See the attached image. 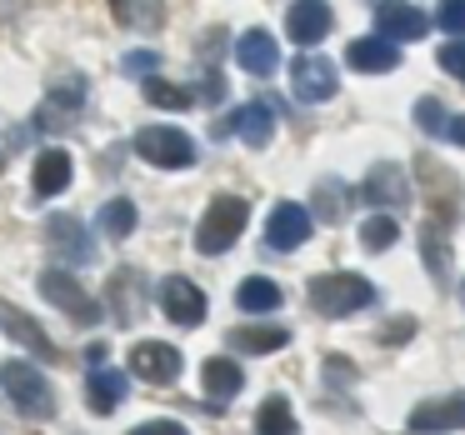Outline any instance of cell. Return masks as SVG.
<instances>
[{
	"label": "cell",
	"instance_id": "obj_11",
	"mask_svg": "<svg viewBox=\"0 0 465 435\" xmlns=\"http://www.w3.org/2000/svg\"><path fill=\"white\" fill-rule=\"evenodd\" d=\"M331 25H335V15L325 0H295L291 11H285V35L295 45H321L331 35Z\"/></svg>",
	"mask_w": 465,
	"mask_h": 435
},
{
	"label": "cell",
	"instance_id": "obj_18",
	"mask_svg": "<svg viewBox=\"0 0 465 435\" xmlns=\"http://www.w3.org/2000/svg\"><path fill=\"white\" fill-rule=\"evenodd\" d=\"M71 175H75V161H71V151H61V145H51V151H41V155H35L31 185H35V195H61L65 185H71Z\"/></svg>",
	"mask_w": 465,
	"mask_h": 435
},
{
	"label": "cell",
	"instance_id": "obj_10",
	"mask_svg": "<svg viewBox=\"0 0 465 435\" xmlns=\"http://www.w3.org/2000/svg\"><path fill=\"white\" fill-rule=\"evenodd\" d=\"M181 351L175 345H165V341H141V345H131V371L141 375L145 385H171L175 375H181Z\"/></svg>",
	"mask_w": 465,
	"mask_h": 435
},
{
	"label": "cell",
	"instance_id": "obj_24",
	"mask_svg": "<svg viewBox=\"0 0 465 435\" xmlns=\"http://www.w3.org/2000/svg\"><path fill=\"white\" fill-rule=\"evenodd\" d=\"M0 321H5V331H11L15 341H25V345H31V351L41 355V361H55V345H51V335H45L41 325L31 321V315H21V311H5Z\"/></svg>",
	"mask_w": 465,
	"mask_h": 435
},
{
	"label": "cell",
	"instance_id": "obj_22",
	"mask_svg": "<svg viewBox=\"0 0 465 435\" xmlns=\"http://www.w3.org/2000/svg\"><path fill=\"white\" fill-rule=\"evenodd\" d=\"M235 305L251 315H271L275 305H281V285L265 281V275H251V281H241V291H235Z\"/></svg>",
	"mask_w": 465,
	"mask_h": 435
},
{
	"label": "cell",
	"instance_id": "obj_30",
	"mask_svg": "<svg viewBox=\"0 0 465 435\" xmlns=\"http://www.w3.org/2000/svg\"><path fill=\"white\" fill-rule=\"evenodd\" d=\"M315 211L325 215V221H335V215L345 211V191H335V181H325V185H315Z\"/></svg>",
	"mask_w": 465,
	"mask_h": 435
},
{
	"label": "cell",
	"instance_id": "obj_2",
	"mask_svg": "<svg viewBox=\"0 0 465 435\" xmlns=\"http://www.w3.org/2000/svg\"><path fill=\"white\" fill-rule=\"evenodd\" d=\"M245 221H251V205H245L241 195H215L211 211H205L201 225H195V251H201V255L231 251V245L241 241Z\"/></svg>",
	"mask_w": 465,
	"mask_h": 435
},
{
	"label": "cell",
	"instance_id": "obj_13",
	"mask_svg": "<svg viewBox=\"0 0 465 435\" xmlns=\"http://www.w3.org/2000/svg\"><path fill=\"white\" fill-rule=\"evenodd\" d=\"M375 25H381V41H420L430 31L425 11H415L411 0H381V11H375Z\"/></svg>",
	"mask_w": 465,
	"mask_h": 435
},
{
	"label": "cell",
	"instance_id": "obj_9",
	"mask_svg": "<svg viewBox=\"0 0 465 435\" xmlns=\"http://www.w3.org/2000/svg\"><path fill=\"white\" fill-rule=\"evenodd\" d=\"M311 211L305 205H295V201H281L271 211V221H265V245L271 251H301L305 241H311Z\"/></svg>",
	"mask_w": 465,
	"mask_h": 435
},
{
	"label": "cell",
	"instance_id": "obj_27",
	"mask_svg": "<svg viewBox=\"0 0 465 435\" xmlns=\"http://www.w3.org/2000/svg\"><path fill=\"white\" fill-rule=\"evenodd\" d=\"M101 225H105V235H111V241H125V235L135 231V205L125 201V195H121V201H111L101 211Z\"/></svg>",
	"mask_w": 465,
	"mask_h": 435
},
{
	"label": "cell",
	"instance_id": "obj_28",
	"mask_svg": "<svg viewBox=\"0 0 465 435\" xmlns=\"http://www.w3.org/2000/svg\"><path fill=\"white\" fill-rule=\"evenodd\" d=\"M145 101L151 105H161V111H191V91H181V85H171V81H145Z\"/></svg>",
	"mask_w": 465,
	"mask_h": 435
},
{
	"label": "cell",
	"instance_id": "obj_7",
	"mask_svg": "<svg viewBox=\"0 0 465 435\" xmlns=\"http://www.w3.org/2000/svg\"><path fill=\"white\" fill-rule=\"evenodd\" d=\"M291 91H295V101L321 105V101H331V95L341 91V75H335V65L325 61V55H295V65H291Z\"/></svg>",
	"mask_w": 465,
	"mask_h": 435
},
{
	"label": "cell",
	"instance_id": "obj_5",
	"mask_svg": "<svg viewBox=\"0 0 465 435\" xmlns=\"http://www.w3.org/2000/svg\"><path fill=\"white\" fill-rule=\"evenodd\" d=\"M41 295L51 305H61L75 325H95V321H101V301H95V295L85 291L71 271H45L41 275Z\"/></svg>",
	"mask_w": 465,
	"mask_h": 435
},
{
	"label": "cell",
	"instance_id": "obj_29",
	"mask_svg": "<svg viewBox=\"0 0 465 435\" xmlns=\"http://www.w3.org/2000/svg\"><path fill=\"white\" fill-rule=\"evenodd\" d=\"M415 121H420L425 135H445V121H450V115H445L440 101H430V95H425V101L415 105Z\"/></svg>",
	"mask_w": 465,
	"mask_h": 435
},
{
	"label": "cell",
	"instance_id": "obj_26",
	"mask_svg": "<svg viewBox=\"0 0 465 435\" xmlns=\"http://www.w3.org/2000/svg\"><path fill=\"white\" fill-rule=\"evenodd\" d=\"M115 15H121L125 25H145V31H155V25L165 21L161 0H115Z\"/></svg>",
	"mask_w": 465,
	"mask_h": 435
},
{
	"label": "cell",
	"instance_id": "obj_23",
	"mask_svg": "<svg viewBox=\"0 0 465 435\" xmlns=\"http://www.w3.org/2000/svg\"><path fill=\"white\" fill-rule=\"evenodd\" d=\"M255 435H301V425H295V410L285 395H271V400L255 410Z\"/></svg>",
	"mask_w": 465,
	"mask_h": 435
},
{
	"label": "cell",
	"instance_id": "obj_36",
	"mask_svg": "<svg viewBox=\"0 0 465 435\" xmlns=\"http://www.w3.org/2000/svg\"><path fill=\"white\" fill-rule=\"evenodd\" d=\"M445 135H450V141L465 151V115H450V121H445Z\"/></svg>",
	"mask_w": 465,
	"mask_h": 435
},
{
	"label": "cell",
	"instance_id": "obj_12",
	"mask_svg": "<svg viewBox=\"0 0 465 435\" xmlns=\"http://www.w3.org/2000/svg\"><path fill=\"white\" fill-rule=\"evenodd\" d=\"M45 241H51V251L61 255V265H91L95 261V241L85 235L81 221H71V215L45 221Z\"/></svg>",
	"mask_w": 465,
	"mask_h": 435
},
{
	"label": "cell",
	"instance_id": "obj_4",
	"mask_svg": "<svg viewBox=\"0 0 465 435\" xmlns=\"http://www.w3.org/2000/svg\"><path fill=\"white\" fill-rule=\"evenodd\" d=\"M135 151H141V161L161 165V171H185V165H195V141L185 131H175V125H145V131L135 135Z\"/></svg>",
	"mask_w": 465,
	"mask_h": 435
},
{
	"label": "cell",
	"instance_id": "obj_20",
	"mask_svg": "<svg viewBox=\"0 0 465 435\" xmlns=\"http://www.w3.org/2000/svg\"><path fill=\"white\" fill-rule=\"evenodd\" d=\"M201 381H205V395L225 405V400H235V395H241L245 375H241V365H235V361H225V355H211V361H205V371H201Z\"/></svg>",
	"mask_w": 465,
	"mask_h": 435
},
{
	"label": "cell",
	"instance_id": "obj_1",
	"mask_svg": "<svg viewBox=\"0 0 465 435\" xmlns=\"http://www.w3.org/2000/svg\"><path fill=\"white\" fill-rule=\"evenodd\" d=\"M305 295H311L315 315H325V321H341V315H355L361 305H371V301H375V285L365 281V275L331 271V275H315Z\"/></svg>",
	"mask_w": 465,
	"mask_h": 435
},
{
	"label": "cell",
	"instance_id": "obj_33",
	"mask_svg": "<svg viewBox=\"0 0 465 435\" xmlns=\"http://www.w3.org/2000/svg\"><path fill=\"white\" fill-rule=\"evenodd\" d=\"M155 65H161V55H155V51H131V55H125V75H151Z\"/></svg>",
	"mask_w": 465,
	"mask_h": 435
},
{
	"label": "cell",
	"instance_id": "obj_21",
	"mask_svg": "<svg viewBox=\"0 0 465 435\" xmlns=\"http://www.w3.org/2000/svg\"><path fill=\"white\" fill-rule=\"evenodd\" d=\"M225 341H231L235 351L271 355V351H281V345H291V331H285V325H235Z\"/></svg>",
	"mask_w": 465,
	"mask_h": 435
},
{
	"label": "cell",
	"instance_id": "obj_37",
	"mask_svg": "<svg viewBox=\"0 0 465 435\" xmlns=\"http://www.w3.org/2000/svg\"><path fill=\"white\" fill-rule=\"evenodd\" d=\"M460 301H465V285H460Z\"/></svg>",
	"mask_w": 465,
	"mask_h": 435
},
{
	"label": "cell",
	"instance_id": "obj_16",
	"mask_svg": "<svg viewBox=\"0 0 465 435\" xmlns=\"http://www.w3.org/2000/svg\"><path fill=\"white\" fill-rule=\"evenodd\" d=\"M235 61H241V71H251V75H275L281 45H275L271 31H245L241 41H235Z\"/></svg>",
	"mask_w": 465,
	"mask_h": 435
},
{
	"label": "cell",
	"instance_id": "obj_34",
	"mask_svg": "<svg viewBox=\"0 0 465 435\" xmlns=\"http://www.w3.org/2000/svg\"><path fill=\"white\" fill-rule=\"evenodd\" d=\"M411 335H415V321H411V315H401V321H391L381 331V345H401V341H411Z\"/></svg>",
	"mask_w": 465,
	"mask_h": 435
},
{
	"label": "cell",
	"instance_id": "obj_31",
	"mask_svg": "<svg viewBox=\"0 0 465 435\" xmlns=\"http://www.w3.org/2000/svg\"><path fill=\"white\" fill-rule=\"evenodd\" d=\"M435 21H440V31L465 35V0H440V11H435Z\"/></svg>",
	"mask_w": 465,
	"mask_h": 435
},
{
	"label": "cell",
	"instance_id": "obj_25",
	"mask_svg": "<svg viewBox=\"0 0 465 435\" xmlns=\"http://www.w3.org/2000/svg\"><path fill=\"white\" fill-rule=\"evenodd\" d=\"M401 241V225H395V215H371V221H361V245L365 251H391V245Z\"/></svg>",
	"mask_w": 465,
	"mask_h": 435
},
{
	"label": "cell",
	"instance_id": "obj_19",
	"mask_svg": "<svg viewBox=\"0 0 465 435\" xmlns=\"http://www.w3.org/2000/svg\"><path fill=\"white\" fill-rule=\"evenodd\" d=\"M125 391H131V385H125V375L121 371H91V381H85V405H91L95 415H111L115 405L125 400Z\"/></svg>",
	"mask_w": 465,
	"mask_h": 435
},
{
	"label": "cell",
	"instance_id": "obj_17",
	"mask_svg": "<svg viewBox=\"0 0 465 435\" xmlns=\"http://www.w3.org/2000/svg\"><path fill=\"white\" fill-rule=\"evenodd\" d=\"M345 61H351V71H361V75H385V71L401 65V51H395L391 41H381V35H361V41H351Z\"/></svg>",
	"mask_w": 465,
	"mask_h": 435
},
{
	"label": "cell",
	"instance_id": "obj_35",
	"mask_svg": "<svg viewBox=\"0 0 465 435\" xmlns=\"http://www.w3.org/2000/svg\"><path fill=\"white\" fill-rule=\"evenodd\" d=\"M131 435H185V425L181 420H145V425H135Z\"/></svg>",
	"mask_w": 465,
	"mask_h": 435
},
{
	"label": "cell",
	"instance_id": "obj_8",
	"mask_svg": "<svg viewBox=\"0 0 465 435\" xmlns=\"http://www.w3.org/2000/svg\"><path fill=\"white\" fill-rule=\"evenodd\" d=\"M161 311H165V321L195 331V325L205 321V295H201V285L185 281V275H165V281H161Z\"/></svg>",
	"mask_w": 465,
	"mask_h": 435
},
{
	"label": "cell",
	"instance_id": "obj_32",
	"mask_svg": "<svg viewBox=\"0 0 465 435\" xmlns=\"http://www.w3.org/2000/svg\"><path fill=\"white\" fill-rule=\"evenodd\" d=\"M440 71H450L455 81H465V41L440 45Z\"/></svg>",
	"mask_w": 465,
	"mask_h": 435
},
{
	"label": "cell",
	"instance_id": "obj_3",
	"mask_svg": "<svg viewBox=\"0 0 465 435\" xmlns=\"http://www.w3.org/2000/svg\"><path fill=\"white\" fill-rule=\"evenodd\" d=\"M0 391H5V400H11L21 415H31V420H45V415L55 410L51 381H45L35 365H25V361H5V365H0Z\"/></svg>",
	"mask_w": 465,
	"mask_h": 435
},
{
	"label": "cell",
	"instance_id": "obj_14",
	"mask_svg": "<svg viewBox=\"0 0 465 435\" xmlns=\"http://www.w3.org/2000/svg\"><path fill=\"white\" fill-rule=\"evenodd\" d=\"M361 201L365 205H381V211H401L411 201V181H405L401 165H375L361 185Z\"/></svg>",
	"mask_w": 465,
	"mask_h": 435
},
{
	"label": "cell",
	"instance_id": "obj_15",
	"mask_svg": "<svg viewBox=\"0 0 465 435\" xmlns=\"http://www.w3.org/2000/svg\"><path fill=\"white\" fill-rule=\"evenodd\" d=\"M225 131H235L245 145H271V135H275V111H271L265 101H251V105H241V111H235L225 125H215V135H225Z\"/></svg>",
	"mask_w": 465,
	"mask_h": 435
},
{
	"label": "cell",
	"instance_id": "obj_6",
	"mask_svg": "<svg viewBox=\"0 0 465 435\" xmlns=\"http://www.w3.org/2000/svg\"><path fill=\"white\" fill-rule=\"evenodd\" d=\"M465 430V391L435 395V400H420L411 410V435H450Z\"/></svg>",
	"mask_w": 465,
	"mask_h": 435
}]
</instances>
